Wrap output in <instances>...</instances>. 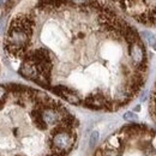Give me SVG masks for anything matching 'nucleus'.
<instances>
[{"instance_id": "nucleus-1", "label": "nucleus", "mask_w": 156, "mask_h": 156, "mask_svg": "<svg viewBox=\"0 0 156 156\" xmlns=\"http://www.w3.org/2000/svg\"><path fill=\"white\" fill-rule=\"evenodd\" d=\"M150 111H151V115L154 117L156 121V83L154 90H153V94H151V98H150Z\"/></svg>"}, {"instance_id": "nucleus-2", "label": "nucleus", "mask_w": 156, "mask_h": 156, "mask_svg": "<svg viewBox=\"0 0 156 156\" xmlns=\"http://www.w3.org/2000/svg\"><path fill=\"white\" fill-rule=\"evenodd\" d=\"M98 137H100V135H98V131H93V132H91L90 138H89V147H90V148H94V147L98 144Z\"/></svg>"}, {"instance_id": "nucleus-3", "label": "nucleus", "mask_w": 156, "mask_h": 156, "mask_svg": "<svg viewBox=\"0 0 156 156\" xmlns=\"http://www.w3.org/2000/svg\"><path fill=\"white\" fill-rule=\"evenodd\" d=\"M122 118H124L125 120H127V121H135V120L138 119L137 114L133 113V112H126V113L122 115Z\"/></svg>"}, {"instance_id": "nucleus-4", "label": "nucleus", "mask_w": 156, "mask_h": 156, "mask_svg": "<svg viewBox=\"0 0 156 156\" xmlns=\"http://www.w3.org/2000/svg\"><path fill=\"white\" fill-rule=\"evenodd\" d=\"M5 98H6V88L2 87V85H0V105L4 103Z\"/></svg>"}, {"instance_id": "nucleus-5", "label": "nucleus", "mask_w": 156, "mask_h": 156, "mask_svg": "<svg viewBox=\"0 0 156 156\" xmlns=\"http://www.w3.org/2000/svg\"><path fill=\"white\" fill-rule=\"evenodd\" d=\"M4 28H5V25H4V20H0V35L2 34V31H4Z\"/></svg>"}, {"instance_id": "nucleus-6", "label": "nucleus", "mask_w": 156, "mask_h": 156, "mask_svg": "<svg viewBox=\"0 0 156 156\" xmlns=\"http://www.w3.org/2000/svg\"><path fill=\"white\" fill-rule=\"evenodd\" d=\"M95 156H103V150L102 149H98L96 153H95Z\"/></svg>"}, {"instance_id": "nucleus-7", "label": "nucleus", "mask_w": 156, "mask_h": 156, "mask_svg": "<svg viewBox=\"0 0 156 156\" xmlns=\"http://www.w3.org/2000/svg\"><path fill=\"white\" fill-rule=\"evenodd\" d=\"M9 2V0H0V7H2V6H5L6 4Z\"/></svg>"}, {"instance_id": "nucleus-8", "label": "nucleus", "mask_w": 156, "mask_h": 156, "mask_svg": "<svg viewBox=\"0 0 156 156\" xmlns=\"http://www.w3.org/2000/svg\"><path fill=\"white\" fill-rule=\"evenodd\" d=\"M44 156H55V155H44Z\"/></svg>"}]
</instances>
